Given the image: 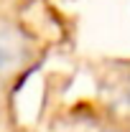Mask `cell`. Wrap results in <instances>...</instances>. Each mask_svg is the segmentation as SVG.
Returning a JSON list of instances; mask_svg holds the SVG:
<instances>
[{
	"label": "cell",
	"instance_id": "1",
	"mask_svg": "<svg viewBox=\"0 0 130 132\" xmlns=\"http://www.w3.org/2000/svg\"><path fill=\"white\" fill-rule=\"evenodd\" d=\"M23 53H26V43L20 31L10 23H0V74L18 66Z\"/></svg>",
	"mask_w": 130,
	"mask_h": 132
}]
</instances>
